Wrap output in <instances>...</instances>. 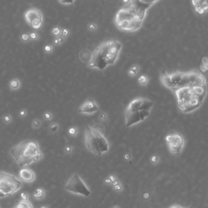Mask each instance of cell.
I'll return each instance as SVG.
<instances>
[{
	"label": "cell",
	"mask_w": 208,
	"mask_h": 208,
	"mask_svg": "<svg viewBox=\"0 0 208 208\" xmlns=\"http://www.w3.org/2000/svg\"><path fill=\"white\" fill-rule=\"evenodd\" d=\"M148 8L138 0H130L117 12L115 17V25L124 32L137 31L142 25Z\"/></svg>",
	"instance_id": "6da1fadb"
},
{
	"label": "cell",
	"mask_w": 208,
	"mask_h": 208,
	"mask_svg": "<svg viewBox=\"0 0 208 208\" xmlns=\"http://www.w3.org/2000/svg\"><path fill=\"white\" fill-rule=\"evenodd\" d=\"M122 47V43L117 39L109 40L103 42L92 53L89 67L104 70L108 66L114 65Z\"/></svg>",
	"instance_id": "7a4b0ae2"
},
{
	"label": "cell",
	"mask_w": 208,
	"mask_h": 208,
	"mask_svg": "<svg viewBox=\"0 0 208 208\" xmlns=\"http://www.w3.org/2000/svg\"><path fill=\"white\" fill-rule=\"evenodd\" d=\"M177 99L179 110L189 113L200 108L203 103L207 93L206 85L184 87L174 91Z\"/></svg>",
	"instance_id": "3957f363"
},
{
	"label": "cell",
	"mask_w": 208,
	"mask_h": 208,
	"mask_svg": "<svg viewBox=\"0 0 208 208\" xmlns=\"http://www.w3.org/2000/svg\"><path fill=\"white\" fill-rule=\"evenodd\" d=\"M160 80L163 85L173 92L184 87L206 85L205 77L202 74L195 71L185 72L175 71L171 73L163 71L160 75Z\"/></svg>",
	"instance_id": "277c9868"
},
{
	"label": "cell",
	"mask_w": 208,
	"mask_h": 208,
	"mask_svg": "<svg viewBox=\"0 0 208 208\" xmlns=\"http://www.w3.org/2000/svg\"><path fill=\"white\" fill-rule=\"evenodd\" d=\"M40 152V146L35 139H26L13 147L10 153L20 167L29 166L34 163V158Z\"/></svg>",
	"instance_id": "5b68a950"
},
{
	"label": "cell",
	"mask_w": 208,
	"mask_h": 208,
	"mask_svg": "<svg viewBox=\"0 0 208 208\" xmlns=\"http://www.w3.org/2000/svg\"><path fill=\"white\" fill-rule=\"evenodd\" d=\"M153 105V102L147 99L139 97L133 99L125 110L126 127L133 126L148 118Z\"/></svg>",
	"instance_id": "8992f818"
},
{
	"label": "cell",
	"mask_w": 208,
	"mask_h": 208,
	"mask_svg": "<svg viewBox=\"0 0 208 208\" xmlns=\"http://www.w3.org/2000/svg\"><path fill=\"white\" fill-rule=\"evenodd\" d=\"M84 140L87 149L98 156L108 152L109 149L106 138L93 127L90 126L85 127Z\"/></svg>",
	"instance_id": "52a82bcc"
},
{
	"label": "cell",
	"mask_w": 208,
	"mask_h": 208,
	"mask_svg": "<svg viewBox=\"0 0 208 208\" xmlns=\"http://www.w3.org/2000/svg\"><path fill=\"white\" fill-rule=\"evenodd\" d=\"M22 183L16 176L0 171V198L14 194L19 191Z\"/></svg>",
	"instance_id": "ba28073f"
},
{
	"label": "cell",
	"mask_w": 208,
	"mask_h": 208,
	"mask_svg": "<svg viewBox=\"0 0 208 208\" xmlns=\"http://www.w3.org/2000/svg\"><path fill=\"white\" fill-rule=\"evenodd\" d=\"M65 189L72 194L79 195L84 196H89L90 195V191L85 185L83 180L78 175H73L65 186Z\"/></svg>",
	"instance_id": "9c48e42d"
},
{
	"label": "cell",
	"mask_w": 208,
	"mask_h": 208,
	"mask_svg": "<svg viewBox=\"0 0 208 208\" xmlns=\"http://www.w3.org/2000/svg\"><path fill=\"white\" fill-rule=\"evenodd\" d=\"M26 22L35 30H39L44 24V15L42 11L36 7L28 9L24 14Z\"/></svg>",
	"instance_id": "30bf717a"
},
{
	"label": "cell",
	"mask_w": 208,
	"mask_h": 208,
	"mask_svg": "<svg viewBox=\"0 0 208 208\" xmlns=\"http://www.w3.org/2000/svg\"><path fill=\"white\" fill-rule=\"evenodd\" d=\"M166 141L170 152L173 154H179L184 145V139L179 133H173L166 137Z\"/></svg>",
	"instance_id": "8fae6325"
},
{
	"label": "cell",
	"mask_w": 208,
	"mask_h": 208,
	"mask_svg": "<svg viewBox=\"0 0 208 208\" xmlns=\"http://www.w3.org/2000/svg\"><path fill=\"white\" fill-rule=\"evenodd\" d=\"M98 106L96 102L92 99H88L81 105L78 109V113L90 115L98 111Z\"/></svg>",
	"instance_id": "7c38bea8"
},
{
	"label": "cell",
	"mask_w": 208,
	"mask_h": 208,
	"mask_svg": "<svg viewBox=\"0 0 208 208\" xmlns=\"http://www.w3.org/2000/svg\"><path fill=\"white\" fill-rule=\"evenodd\" d=\"M192 2L198 14L203 15L207 12L208 10L207 0H192Z\"/></svg>",
	"instance_id": "4fadbf2b"
},
{
	"label": "cell",
	"mask_w": 208,
	"mask_h": 208,
	"mask_svg": "<svg viewBox=\"0 0 208 208\" xmlns=\"http://www.w3.org/2000/svg\"><path fill=\"white\" fill-rule=\"evenodd\" d=\"M19 176L21 180L26 183H31L36 179V175L32 170L28 168H23L19 172Z\"/></svg>",
	"instance_id": "5bb4252c"
},
{
	"label": "cell",
	"mask_w": 208,
	"mask_h": 208,
	"mask_svg": "<svg viewBox=\"0 0 208 208\" xmlns=\"http://www.w3.org/2000/svg\"><path fill=\"white\" fill-rule=\"evenodd\" d=\"M21 81L18 78H13L9 82V88L12 91L19 90L21 87Z\"/></svg>",
	"instance_id": "9a60e30c"
},
{
	"label": "cell",
	"mask_w": 208,
	"mask_h": 208,
	"mask_svg": "<svg viewBox=\"0 0 208 208\" xmlns=\"http://www.w3.org/2000/svg\"><path fill=\"white\" fill-rule=\"evenodd\" d=\"M14 208H34L32 204L28 200H21L15 206Z\"/></svg>",
	"instance_id": "2e32d148"
},
{
	"label": "cell",
	"mask_w": 208,
	"mask_h": 208,
	"mask_svg": "<svg viewBox=\"0 0 208 208\" xmlns=\"http://www.w3.org/2000/svg\"><path fill=\"white\" fill-rule=\"evenodd\" d=\"M45 196V191L42 188H37L34 193V197L37 199H41Z\"/></svg>",
	"instance_id": "e0dca14e"
},
{
	"label": "cell",
	"mask_w": 208,
	"mask_h": 208,
	"mask_svg": "<svg viewBox=\"0 0 208 208\" xmlns=\"http://www.w3.org/2000/svg\"><path fill=\"white\" fill-rule=\"evenodd\" d=\"M42 125V120L40 119H39V118H36L32 120V125H31V126H32V128H33V129L36 130V129H39V128H40Z\"/></svg>",
	"instance_id": "ac0fdd59"
},
{
	"label": "cell",
	"mask_w": 208,
	"mask_h": 208,
	"mask_svg": "<svg viewBox=\"0 0 208 208\" xmlns=\"http://www.w3.org/2000/svg\"><path fill=\"white\" fill-rule=\"evenodd\" d=\"M200 70L203 73L206 74L207 72V58L205 57L203 59L202 63L200 66Z\"/></svg>",
	"instance_id": "d6986e66"
},
{
	"label": "cell",
	"mask_w": 208,
	"mask_h": 208,
	"mask_svg": "<svg viewBox=\"0 0 208 208\" xmlns=\"http://www.w3.org/2000/svg\"><path fill=\"white\" fill-rule=\"evenodd\" d=\"M59 129V124L55 122L51 123L49 125V131L52 133H56V132L58 131Z\"/></svg>",
	"instance_id": "ffe728a7"
},
{
	"label": "cell",
	"mask_w": 208,
	"mask_h": 208,
	"mask_svg": "<svg viewBox=\"0 0 208 208\" xmlns=\"http://www.w3.org/2000/svg\"><path fill=\"white\" fill-rule=\"evenodd\" d=\"M2 120L4 124L6 125L10 124L12 121V115H10V114H5V115L3 116Z\"/></svg>",
	"instance_id": "44dd1931"
},
{
	"label": "cell",
	"mask_w": 208,
	"mask_h": 208,
	"mask_svg": "<svg viewBox=\"0 0 208 208\" xmlns=\"http://www.w3.org/2000/svg\"><path fill=\"white\" fill-rule=\"evenodd\" d=\"M61 32H62V28L59 26H55L52 29L51 34L55 37H57L61 35Z\"/></svg>",
	"instance_id": "7402d4cb"
},
{
	"label": "cell",
	"mask_w": 208,
	"mask_h": 208,
	"mask_svg": "<svg viewBox=\"0 0 208 208\" xmlns=\"http://www.w3.org/2000/svg\"><path fill=\"white\" fill-rule=\"evenodd\" d=\"M42 118L45 121H50L54 118V115L51 111H45L43 114Z\"/></svg>",
	"instance_id": "603a6c76"
},
{
	"label": "cell",
	"mask_w": 208,
	"mask_h": 208,
	"mask_svg": "<svg viewBox=\"0 0 208 208\" xmlns=\"http://www.w3.org/2000/svg\"><path fill=\"white\" fill-rule=\"evenodd\" d=\"M138 71H139V67L137 65H134L129 71V74L130 76H134L137 74Z\"/></svg>",
	"instance_id": "cb8c5ba5"
},
{
	"label": "cell",
	"mask_w": 208,
	"mask_h": 208,
	"mask_svg": "<svg viewBox=\"0 0 208 208\" xmlns=\"http://www.w3.org/2000/svg\"><path fill=\"white\" fill-rule=\"evenodd\" d=\"M138 1H139L142 4H144L145 6H147L148 7L150 8V6H152V5L154 4V3H156V2H158L159 0H138Z\"/></svg>",
	"instance_id": "d4e9b609"
},
{
	"label": "cell",
	"mask_w": 208,
	"mask_h": 208,
	"mask_svg": "<svg viewBox=\"0 0 208 208\" xmlns=\"http://www.w3.org/2000/svg\"><path fill=\"white\" fill-rule=\"evenodd\" d=\"M20 40L23 43H28L30 41L29 34L28 33H23L20 35Z\"/></svg>",
	"instance_id": "484cf974"
},
{
	"label": "cell",
	"mask_w": 208,
	"mask_h": 208,
	"mask_svg": "<svg viewBox=\"0 0 208 208\" xmlns=\"http://www.w3.org/2000/svg\"><path fill=\"white\" fill-rule=\"evenodd\" d=\"M68 135H70V136L75 137L77 135L78 131H77V128L76 127H72L68 129Z\"/></svg>",
	"instance_id": "4316f807"
},
{
	"label": "cell",
	"mask_w": 208,
	"mask_h": 208,
	"mask_svg": "<svg viewBox=\"0 0 208 208\" xmlns=\"http://www.w3.org/2000/svg\"><path fill=\"white\" fill-rule=\"evenodd\" d=\"M148 77L145 75H141V76L138 78V82H139L141 85H146V84L148 83Z\"/></svg>",
	"instance_id": "83f0119b"
},
{
	"label": "cell",
	"mask_w": 208,
	"mask_h": 208,
	"mask_svg": "<svg viewBox=\"0 0 208 208\" xmlns=\"http://www.w3.org/2000/svg\"><path fill=\"white\" fill-rule=\"evenodd\" d=\"M29 38L31 41H37L39 39V35L36 32H31L29 33Z\"/></svg>",
	"instance_id": "f1b7e54d"
},
{
	"label": "cell",
	"mask_w": 208,
	"mask_h": 208,
	"mask_svg": "<svg viewBox=\"0 0 208 208\" xmlns=\"http://www.w3.org/2000/svg\"><path fill=\"white\" fill-rule=\"evenodd\" d=\"M44 51L47 54H51L53 51V46L51 44H46L44 46Z\"/></svg>",
	"instance_id": "f546056e"
},
{
	"label": "cell",
	"mask_w": 208,
	"mask_h": 208,
	"mask_svg": "<svg viewBox=\"0 0 208 208\" xmlns=\"http://www.w3.org/2000/svg\"><path fill=\"white\" fill-rule=\"evenodd\" d=\"M58 1L59 3H60L61 4L68 6V5H71L73 4L75 0H58Z\"/></svg>",
	"instance_id": "4dcf8cb0"
},
{
	"label": "cell",
	"mask_w": 208,
	"mask_h": 208,
	"mask_svg": "<svg viewBox=\"0 0 208 208\" xmlns=\"http://www.w3.org/2000/svg\"><path fill=\"white\" fill-rule=\"evenodd\" d=\"M28 115V111L26 109H21L19 112V116L21 118H24L27 116Z\"/></svg>",
	"instance_id": "1f68e13d"
},
{
	"label": "cell",
	"mask_w": 208,
	"mask_h": 208,
	"mask_svg": "<svg viewBox=\"0 0 208 208\" xmlns=\"http://www.w3.org/2000/svg\"><path fill=\"white\" fill-rule=\"evenodd\" d=\"M70 34V31L68 29H62V32H61V35L64 38H67Z\"/></svg>",
	"instance_id": "d6a6232c"
},
{
	"label": "cell",
	"mask_w": 208,
	"mask_h": 208,
	"mask_svg": "<svg viewBox=\"0 0 208 208\" xmlns=\"http://www.w3.org/2000/svg\"><path fill=\"white\" fill-rule=\"evenodd\" d=\"M72 150H73V148L71 146H67L65 147V148H64V152L65 153H67V154H70L72 152Z\"/></svg>",
	"instance_id": "836d02e7"
},
{
	"label": "cell",
	"mask_w": 208,
	"mask_h": 208,
	"mask_svg": "<svg viewBox=\"0 0 208 208\" xmlns=\"http://www.w3.org/2000/svg\"><path fill=\"white\" fill-rule=\"evenodd\" d=\"M57 39H58L59 43H60V44H62L63 43L65 42V38H64V37H62V35L59 36V37H57Z\"/></svg>",
	"instance_id": "e575fe53"
},
{
	"label": "cell",
	"mask_w": 208,
	"mask_h": 208,
	"mask_svg": "<svg viewBox=\"0 0 208 208\" xmlns=\"http://www.w3.org/2000/svg\"><path fill=\"white\" fill-rule=\"evenodd\" d=\"M89 28L90 29V30L95 31V29H97V26H96V24H93V23H91V24H89Z\"/></svg>",
	"instance_id": "d590c367"
},
{
	"label": "cell",
	"mask_w": 208,
	"mask_h": 208,
	"mask_svg": "<svg viewBox=\"0 0 208 208\" xmlns=\"http://www.w3.org/2000/svg\"><path fill=\"white\" fill-rule=\"evenodd\" d=\"M53 44H54V46H59L60 45V43H59L58 39H57V37H55L53 41Z\"/></svg>",
	"instance_id": "8d00e7d4"
},
{
	"label": "cell",
	"mask_w": 208,
	"mask_h": 208,
	"mask_svg": "<svg viewBox=\"0 0 208 208\" xmlns=\"http://www.w3.org/2000/svg\"><path fill=\"white\" fill-rule=\"evenodd\" d=\"M21 198L23 200H27L28 197L27 194H26V193L23 192V193H21Z\"/></svg>",
	"instance_id": "74e56055"
},
{
	"label": "cell",
	"mask_w": 208,
	"mask_h": 208,
	"mask_svg": "<svg viewBox=\"0 0 208 208\" xmlns=\"http://www.w3.org/2000/svg\"><path fill=\"white\" fill-rule=\"evenodd\" d=\"M169 208H194L193 207H182V206H179V205H176V204H175V205L171 206Z\"/></svg>",
	"instance_id": "f35d334b"
},
{
	"label": "cell",
	"mask_w": 208,
	"mask_h": 208,
	"mask_svg": "<svg viewBox=\"0 0 208 208\" xmlns=\"http://www.w3.org/2000/svg\"><path fill=\"white\" fill-rule=\"evenodd\" d=\"M123 1H124V3L125 4H127V3H128L130 1V0H123Z\"/></svg>",
	"instance_id": "ab89813d"
},
{
	"label": "cell",
	"mask_w": 208,
	"mask_h": 208,
	"mask_svg": "<svg viewBox=\"0 0 208 208\" xmlns=\"http://www.w3.org/2000/svg\"><path fill=\"white\" fill-rule=\"evenodd\" d=\"M41 208H47V207H46V206H42V207H41Z\"/></svg>",
	"instance_id": "60d3db41"
}]
</instances>
